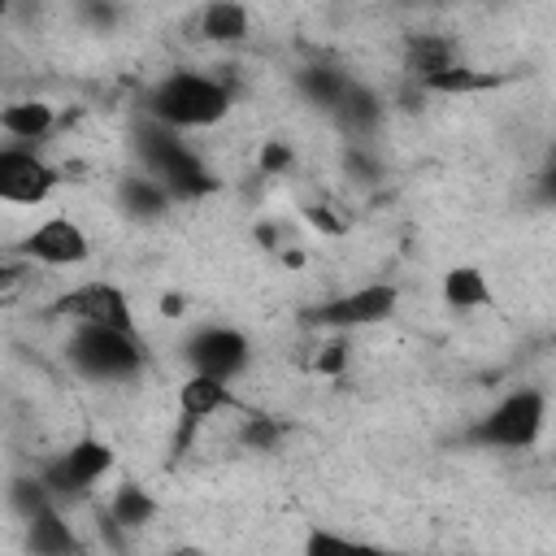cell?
<instances>
[{"mask_svg": "<svg viewBox=\"0 0 556 556\" xmlns=\"http://www.w3.org/2000/svg\"><path fill=\"white\" fill-rule=\"evenodd\" d=\"M117 208L130 222H161L174 208V195L165 191V182H156L152 174H122L117 182Z\"/></svg>", "mask_w": 556, "mask_h": 556, "instance_id": "obj_16", "label": "cell"}, {"mask_svg": "<svg viewBox=\"0 0 556 556\" xmlns=\"http://www.w3.org/2000/svg\"><path fill=\"white\" fill-rule=\"evenodd\" d=\"M222 408H239V413H248V408H243V400L230 391V382H222V378H204V374H191V378L178 387L182 430H178V439H174V456H182V452H187V443H191V434H195V426H200V421H208V417H217Z\"/></svg>", "mask_w": 556, "mask_h": 556, "instance_id": "obj_11", "label": "cell"}, {"mask_svg": "<svg viewBox=\"0 0 556 556\" xmlns=\"http://www.w3.org/2000/svg\"><path fill=\"white\" fill-rule=\"evenodd\" d=\"M343 174L361 187H374V182H382V161L369 143H348L343 148Z\"/></svg>", "mask_w": 556, "mask_h": 556, "instance_id": "obj_24", "label": "cell"}, {"mask_svg": "<svg viewBox=\"0 0 556 556\" xmlns=\"http://www.w3.org/2000/svg\"><path fill=\"white\" fill-rule=\"evenodd\" d=\"M0 130L9 135V143L30 148L56 130V109L48 100H13L0 109Z\"/></svg>", "mask_w": 556, "mask_h": 556, "instance_id": "obj_17", "label": "cell"}, {"mask_svg": "<svg viewBox=\"0 0 556 556\" xmlns=\"http://www.w3.org/2000/svg\"><path fill=\"white\" fill-rule=\"evenodd\" d=\"M308 222H317L326 235H339V230H343V222H339V217H330V213H326V204H313V208H308Z\"/></svg>", "mask_w": 556, "mask_h": 556, "instance_id": "obj_29", "label": "cell"}, {"mask_svg": "<svg viewBox=\"0 0 556 556\" xmlns=\"http://www.w3.org/2000/svg\"><path fill=\"white\" fill-rule=\"evenodd\" d=\"M26 552L30 556H87L83 534L70 526L65 508L52 500L26 521Z\"/></svg>", "mask_w": 556, "mask_h": 556, "instance_id": "obj_12", "label": "cell"}, {"mask_svg": "<svg viewBox=\"0 0 556 556\" xmlns=\"http://www.w3.org/2000/svg\"><path fill=\"white\" fill-rule=\"evenodd\" d=\"M65 356L91 382H126L139 378L148 365V348L139 330H104V326H74L65 339Z\"/></svg>", "mask_w": 556, "mask_h": 556, "instance_id": "obj_3", "label": "cell"}, {"mask_svg": "<svg viewBox=\"0 0 556 556\" xmlns=\"http://www.w3.org/2000/svg\"><path fill=\"white\" fill-rule=\"evenodd\" d=\"M482 87H491V74L469 70V65L460 61V65H452L447 74H439V78L421 83L417 91H421V96H426V91H439V96H465V91H482Z\"/></svg>", "mask_w": 556, "mask_h": 556, "instance_id": "obj_23", "label": "cell"}, {"mask_svg": "<svg viewBox=\"0 0 556 556\" xmlns=\"http://www.w3.org/2000/svg\"><path fill=\"white\" fill-rule=\"evenodd\" d=\"M395 308H400V291L391 282H365V287H352L343 295H330V300L308 304L300 313V326L326 330V334H352L361 326L387 321Z\"/></svg>", "mask_w": 556, "mask_h": 556, "instance_id": "obj_6", "label": "cell"}, {"mask_svg": "<svg viewBox=\"0 0 556 556\" xmlns=\"http://www.w3.org/2000/svg\"><path fill=\"white\" fill-rule=\"evenodd\" d=\"M22 256L52 265V269H65V265H83L91 256V239L74 217H48L22 239Z\"/></svg>", "mask_w": 556, "mask_h": 556, "instance_id": "obj_10", "label": "cell"}, {"mask_svg": "<svg viewBox=\"0 0 556 556\" xmlns=\"http://www.w3.org/2000/svg\"><path fill=\"white\" fill-rule=\"evenodd\" d=\"M135 156H139L143 174L165 182L174 204H191V200H204L208 191H217V178H213L208 161L182 139V130H169V126L143 117L135 126Z\"/></svg>", "mask_w": 556, "mask_h": 556, "instance_id": "obj_2", "label": "cell"}, {"mask_svg": "<svg viewBox=\"0 0 556 556\" xmlns=\"http://www.w3.org/2000/svg\"><path fill=\"white\" fill-rule=\"evenodd\" d=\"M78 17H83V22H91L96 30H113V26H117V17H122V9H117V4H109V0H83V4H78Z\"/></svg>", "mask_w": 556, "mask_h": 556, "instance_id": "obj_27", "label": "cell"}, {"mask_svg": "<svg viewBox=\"0 0 556 556\" xmlns=\"http://www.w3.org/2000/svg\"><path fill=\"white\" fill-rule=\"evenodd\" d=\"M48 313L74 321V326H104V330H135V308L126 300V291L117 282H83V287H70L61 291Z\"/></svg>", "mask_w": 556, "mask_h": 556, "instance_id": "obj_7", "label": "cell"}, {"mask_svg": "<svg viewBox=\"0 0 556 556\" xmlns=\"http://www.w3.org/2000/svg\"><path fill=\"white\" fill-rule=\"evenodd\" d=\"M195 26H200V39H208V43H243V39L252 35V17H248V9L235 4V0H213V4H204Z\"/></svg>", "mask_w": 556, "mask_h": 556, "instance_id": "obj_19", "label": "cell"}, {"mask_svg": "<svg viewBox=\"0 0 556 556\" xmlns=\"http://www.w3.org/2000/svg\"><path fill=\"white\" fill-rule=\"evenodd\" d=\"M352 83H356V78H352L343 65H330V61H308V65L295 70V91H300V100L313 104V109H321V113H334V109L343 104V96L352 91Z\"/></svg>", "mask_w": 556, "mask_h": 556, "instance_id": "obj_14", "label": "cell"}, {"mask_svg": "<svg viewBox=\"0 0 556 556\" xmlns=\"http://www.w3.org/2000/svg\"><path fill=\"white\" fill-rule=\"evenodd\" d=\"M452 65H460V52H456L452 35H404V78L413 87L447 74Z\"/></svg>", "mask_w": 556, "mask_h": 556, "instance_id": "obj_13", "label": "cell"}, {"mask_svg": "<svg viewBox=\"0 0 556 556\" xmlns=\"http://www.w3.org/2000/svg\"><path fill=\"white\" fill-rule=\"evenodd\" d=\"M230 104H235V87L222 74H195V70H174L143 91V117L169 130L217 126L230 113Z\"/></svg>", "mask_w": 556, "mask_h": 556, "instance_id": "obj_1", "label": "cell"}, {"mask_svg": "<svg viewBox=\"0 0 556 556\" xmlns=\"http://www.w3.org/2000/svg\"><path fill=\"white\" fill-rule=\"evenodd\" d=\"M539 200L556 204V148L547 152V161H543V169H539Z\"/></svg>", "mask_w": 556, "mask_h": 556, "instance_id": "obj_28", "label": "cell"}, {"mask_svg": "<svg viewBox=\"0 0 556 556\" xmlns=\"http://www.w3.org/2000/svg\"><path fill=\"white\" fill-rule=\"evenodd\" d=\"M113 443L96 439V434H83L74 439L70 447H61L56 456H48L39 465V482L48 486V495L65 508V504H78L91 495V486L113 469Z\"/></svg>", "mask_w": 556, "mask_h": 556, "instance_id": "obj_5", "label": "cell"}, {"mask_svg": "<svg viewBox=\"0 0 556 556\" xmlns=\"http://www.w3.org/2000/svg\"><path fill=\"white\" fill-rule=\"evenodd\" d=\"M182 304H187L182 295H161V313H165V317H178V313H182Z\"/></svg>", "mask_w": 556, "mask_h": 556, "instance_id": "obj_30", "label": "cell"}, {"mask_svg": "<svg viewBox=\"0 0 556 556\" xmlns=\"http://www.w3.org/2000/svg\"><path fill=\"white\" fill-rule=\"evenodd\" d=\"M291 165H295V148H291L287 139H265V143H261V152H256V169H261L265 178L291 174Z\"/></svg>", "mask_w": 556, "mask_h": 556, "instance_id": "obj_25", "label": "cell"}, {"mask_svg": "<svg viewBox=\"0 0 556 556\" xmlns=\"http://www.w3.org/2000/svg\"><path fill=\"white\" fill-rule=\"evenodd\" d=\"M443 304L456 308V313H473V308H486L491 304V282L478 265H452L443 274Z\"/></svg>", "mask_w": 556, "mask_h": 556, "instance_id": "obj_21", "label": "cell"}, {"mask_svg": "<svg viewBox=\"0 0 556 556\" xmlns=\"http://www.w3.org/2000/svg\"><path fill=\"white\" fill-rule=\"evenodd\" d=\"M543 421H547V395L539 387H517L465 430V443L491 452H521L539 443Z\"/></svg>", "mask_w": 556, "mask_h": 556, "instance_id": "obj_4", "label": "cell"}, {"mask_svg": "<svg viewBox=\"0 0 556 556\" xmlns=\"http://www.w3.org/2000/svg\"><path fill=\"white\" fill-rule=\"evenodd\" d=\"M182 361L191 365V374H204V378H239L252 361V343L248 334L230 330V326H200L195 334H187L182 343Z\"/></svg>", "mask_w": 556, "mask_h": 556, "instance_id": "obj_8", "label": "cell"}, {"mask_svg": "<svg viewBox=\"0 0 556 556\" xmlns=\"http://www.w3.org/2000/svg\"><path fill=\"white\" fill-rule=\"evenodd\" d=\"M313 369L326 378H339L348 369V334H330L317 352H313Z\"/></svg>", "mask_w": 556, "mask_h": 556, "instance_id": "obj_26", "label": "cell"}, {"mask_svg": "<svg viewBox=\"0 0 556 556\" xmlns=\"http://www.w3.org/2000/svg\"><path fill=\"white\" fill-rule=\"evenodd\" d=\"M61 174L56 165H48L35 148H0V200L9 204H43L56 191Z\"/></svg>", "mask_w": 556, "mask_h": 556, "instance_id": "obj_9", "label": "cell"}, {"mask_svg": "<svg viewBox=\"0 0 556 556\" xmlns=\"http://www.w3.org/2000/svg\"><path fill=\"white\" fill-rule=\"evenodd\" d=\"M282 439H287V421H282V417H274V413H256V408L243 413L239 443H243L248 452H278Z\"/></svg>", "mask_w": 556, "mask_h": 556, "instance_id": "obj_22", "label": "cell"}, {"mask_svg": "<svg viewBox=\"0 0 556 556\" xmlns=\"http://www.w3.org/2000/svg\"><path fill=\"white\" fill-rule=\"evenodd\" d=\"M382 113H387V104H382V96L369 87V83H352V91L343 96V104L330 113L334 122H339V130L348 135V143H369V135L382 126Z\"/></svg>", "mask_w": 556, "mask_h": 556, "instance_id": "obj_15", "label": "cell"}, {"mask_svg": "<svg viewBox=\"0 0 556 556\" xmlns=\"http://www.w3.org/2000/svg\"><path fill=\"white\" fill-rule=\"evenodd\" d=\"M300 556H408V552H395L387 543H369V539H356V534H339V530H326V526H313L300 543Z\"/></svg>", "mask_w": 556, "mask_h": 556, "instance_id": "obj_20", "label": "cell"}, {"mask_svg": "<svg viewBox=\"0 0 556 556\" xmlns=\"http://www.w3.org/2000/svg\"><path fill=\"white\" fill-rule=\"evenodd\" d=\"M104 508H109V517H113L126 534H135V530H143L148 521H156V495H152L143 482H135V478L117 482L113 495L104 500Z\"/></svg>", "mask_w": 556, "mask_h": 556, "instance_id": "obj_18", "label": "cell"}]
</instances>
